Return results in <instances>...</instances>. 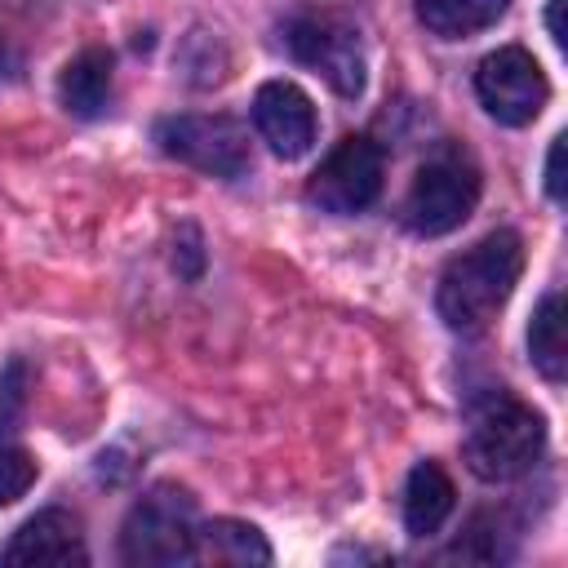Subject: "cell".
Here are the masks:
<instances>
[{
    "label": "cell",
    "mask_w": 568,
    "mask_h": 568,
    "mask_svg": "<svg viewBox=\"0 0 568 568\" xmlns=\"http://www.w3.org/2000/svg\"><path fill=\"white\" fill-rule=\"evenodd\" d=\"M524 271V240L515 231H488L479 244H470L466 253H457L435 288V311L453 333H475L484 328L506 297L515 293Z\"/></svg>",
    "instance_id": "obj_1"
},
{
    "label": "cell",
    "mask_w": 568,
    "mask_h": 568,
    "mask_svg": "<svg viewBox=\"0 0 568 568\" xmlns=\"http://www.w3.org/2000/svg\"><path fill=\"white\" fill-rule=\"evenodd\" d=\"M541 448H546V422L532 404L515 399L510 390H493L479 404H470L462 453L479 479L488 484L519 479L524 470L537 466Z\"/></svg>",
    "instance_id": "obj_2"
},
{
    "label": "cell",
    "mask_w": 568,
    "mask_h": 568,
    "mask_svg": "<svg viewBox=\"0 0 568 568\" xmlns=\"http://www.w3.org/2000/svg\"><path fill=\"white\" fill-rule=\"evenodd\" d=\"M124 564H191L195 555V501L178 484H155L133 501L120 528Z\"/></svg>",
    "instance_id": "obj_3"
},
{
    "label": "cell",
    "mask_w": 568,
    "mask_h": 568,
    "mask_svg": "<svg viewBox=\"0 0 568 568\" xmlns=\"http://www.w3.org/2000/svg\"><path fill=\"white\" fill-rule=\"evenodd\" d=\"M479 204V169L466 155H439L417 169L404 195V222L417 235H448L462 226Z\"/></svg>",
    "instance_id": "obj_4"
},
{
    "label": "cell",
    "mask_w": 568,
    "mask_h": 568,
    "mask_svg": "<svg viewBox=\"0 0 568 568\" xmlns=\"http://www.w3.org/2000/svg\"><path fill=\"white\" fill-rule=\"evenodd\" d=\"M155 142L164 155L209 178H244L253 164L248 133L231 115H164L155 124Z\"/></svg>",
    "instance_id": "obj_5"
},
{
    "label": "cell",
    "mask_w": 568,
    "mask_h": 568,
    "mask_svg": "<svg viewBox=\"0 0 568 568\" xmlns=\"http://www.w3.org/2000/svg\"><path fill=\"white\" fill-rule=\"evenodd\" d=\"M382 178H386V160L377 151V142L368 138H342L324 164L311 173L306 200L320 204L324 213H364L377 195H382Z\"/></svg>",
    "instance_id": "obj_6"
},
{
    "label": "cell",
    "mask_w": 568,
    "mask_h": 568,
    "mask_svg": "<svg viewBox=\"0 0 568 568\" xmlns=\"http://www.w3.org/2000/svg\"><path fill=\"white\" fill-rule=\"evenodd\" d=\"M475 93L484 102V111L497 120V124H528L541 115L546 98H550V84L537 67V58L519 44H506L497 53H488L475 71Z\"/></svg>",
    "instance_id": "obj_7"
},
{
    "label": "cell",
    "mask_w": 568,
    "mask_h": 568,
    "mask_svg": "<svg viewBox=\"0 0 568 568\" xmlns=\"http://www.w3.org/2000/svg\"><path fill=\"white\" fill-rule=\"evenodd\" d=\"M288 49L302 67L324 75V84L337 98L364 93V49L359 31L342 18H293L288 22Z\"/></svg>",
    "instance_id": "obj_8"
},
{
    "label": "cell",
    "mask_w": 568,
    "mask_h": 568,
    "mask_svg": "<svg viewBox=\"0 0 568 568\" xmlns=\"http://www.w3.org/2000/svg\"><path fill=\"white\" fill-rule=\"evenodd\" d=\"M253 124L280 160H302L315 146V106L293 80H266L253 93Z\"/></svg>",
    "instance_id": "obj_9"
},
{
    "label": "cell",
    "mask_w": 568,
    "mask_h": 568,
    "mask_svg": "<svg viewBox=\"0 0 568 568\" xmlns=\"http://www.w3.org/2000/svg\"><path fill=\"white\" fill-rule=\"evenodd\" d=\"M0 559L9 568H67V564H84L89 550H84V532H80V519L71 510H40L31 515L13 541L0 550Z\"/></svg>",
    "instance_id": "obj_10"
},
{
    "label": "cell",
    "mask_w": 568,
    "mask_h": 568,
    "mask_svg": "<svg viewBox=\"0 0 568 568\" xmlns=\"http://www.w3.org/2000/svg\"><path fill=\"white\" fill-rule=\"evenodd\" d=\"M453 479L439 462H417L404 484V528L413 537H430L453 515Z\"/></svg>",
    "instance_id": "obj_11"
},
{
    "label": "cell",
    "mask_w": 568,
    "mask_h": 568,
    "mask_svg": "<svg viewBox=\"0 0 568 568\" xmlns=\"http://www.w3.org/2000/svg\"><path fill=\"white\" fill-rule=\"evenodd\" d=\"M58 98L71 115L80 120H93L106 111V98H111V53L106 49H84L75 53L62 75H58Z\"/></svg>",
    "instance_id": "obj_12"
},
{
    "label": "cell",
    "mask_w": 568,
    "mask_h": 568,
    "mask_svg": "<svg viewBox=\"0 0 568 568\" xmlns=\"http://www.w3.org/2000/svg\"><path fill=\"white\" fill-rule=\"evenodd\" d=\"M191 559L248 568V564H271V546L244 519H209V524H195V555Z\"/></svg>",
    "instance_id": "obj_13"
},
{
    "label": "cell",
    "mask_w": 568,
    "mask_h": 568,
    "mask_svg": "<svg viewBox=\"0 0 568 568\" xmlns=\"http://www.w3.org/2000/svg\"><path fill=\"white\" fill-rule=\"evenodd\" d=\"M506 4L510 0H417V22L430 36L462 40V36H475V31L493 27L506 13Z\"/></svg>",
    "instance_id": "obj_14"
},
{
    "label": "cell",
    "mask_w": 568,
    "mask_h": 568,
    "mask_svg": "<svg viewBox=\"0 0 568 568\" xmlns=\"http://www.w3.org/2000/svg\"><path fill=\"white\" fill-rule=\"evenodd\" d=\"M528 359L546 382H564L568 346H564V302L559 293H546L528 324Z\"/></svg>",
    "instance_id": "obj_15"
},
{
    "label": "cell",
    "mask_w": 568,
    "mask_h": 568,
    "mask_svg": "<svg viewBox=\"0 0 568 568\" xmlns=\"http://www.w3.org/2000/svg\"><path fill=\"white\" fill-rule=\"evenodd\" d=\"M36 475H40V466H36V457H31L27 448L0 444V506L18 501V497L36 484Z\"/></svg>",
    "instance_id": "obj_16"
},
{
    "label": "cell",
    "mask_w": 568,
    "mask_h": 568,
    "mask_svg": "<svg viewBox=\"0 0 568 568\" xmlns=\"http://www.w3.org/2000/svg\"><path fill=\"white\" fill-rule=\"evenodd\" d=\"M22 399H27V368L13 359L4 373H0V430H9L22 413Z\"/></svg>",
    "instance_id": "obj_17"
},
{
    "label": "cell",
    "mask_w": 568,
    "mask_h": 568,
    "mask_svg": "<svg viewBox=\"0 0 568 568\" xmlns=\"http://www.w3.org/2000/svg\"><path fill=\"white\" fill-rule=\"evenodd\" d=\"M546 191H550V200H564V138L550 142V155H546Z\"/></svg>",
    "instance_id": "obj_18"
},
{
    "label": "cell",
    "mask_w": 568,
    "mask_h": 568,
    "mask_svg": "<svg viewBox=\"0 0 568 568\" xmlns=\"http://www.w3.org/2000/svg\"><path fill=\"white\" fill-rule=\"evenodd\" d=\"M559 9H564V0H550V9H546V27H550V40L564 49V22H559Z\"/></svg>",
    "instance_id": "obj_19"
},
{
    "label": "cell",
    "mask_w": 568,
    "mask_h": 568,
    "mask_svg": "<svg viewBox=\"0 0 568 568\" xmlns=\"http://www.w3.org/2000/svg\"><path fill=\"white\" fill-rule=\"evenodd\" d=\"M0 67H4V49H0Z\"/></svg>",
    "instance_id": "obj_20"
}]
</instances>
